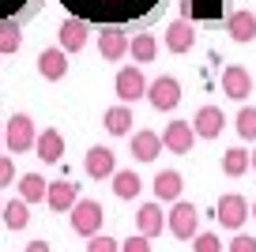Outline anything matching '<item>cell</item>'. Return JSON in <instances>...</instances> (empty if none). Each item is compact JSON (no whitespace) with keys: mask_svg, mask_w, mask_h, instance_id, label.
<instances>
[{"mask_svg":"<svg viewBox=\"0 0 256 252\" xmlns=\"http://www.w3.org/2000/svg\"><path fill=\"white\" fill-rule=\"evenodd\" d=\"M12 181H16V162H12L8 154H0V188L12 184Z\"/></svg>","mask_w":256,"mask_h":252,"instance_id":"obj_32","label":"cell"},{"mask_svg":"<svg viewBox=\"0 0 256 252\" xmlns=\"http://www.w3.org/2000/svg\"><path fill=\"white\" fill-rule=\"evenodd\" d=\"M34 150H38V158L42 162H60V154H64V136L56 132V128H46V132L38 136V143H34Z\"/></svg>","mask_w":256,"mask_h":252,"instance_id":"obj_18","label":"cell"},{"mask_svg":"<svg viewBox=\"0 0 256 252\" xmlns=\"http://www.w3.org/2000/svg\"><path fill=\"white\" fill-rule=\"evenodd\" d=\"M192 244H196V252H222V241H218L215 234H196Z\"/></svg>","mask_w":256,"mask_h":252,"instance_id":"obj_30","label":"cell"},{"mask_svg":"<svg viewBox=\"0 0 256 252\" xmlns=\"http://www.w3.org/2000/svg\"><path fill=\"white\" fill-rule=\"evenodd\" d=\"M154 53H158V42H154V34H136V38H132V56H136L140 64H151Z\"/></svg>","mask_w":256,"mask_h":252,"instance_id":"obj_27","label":"cell"},{"mask_svg":"<svg viewBox=\"0 0 256 252\" xmlns=\"http://www.w3.org/2000/svg\"><path fill=\"white\" fill-rule=\"evenodd\" d=\"M248 166H252V154L241 150V147H234V150H226V154H222V174L226 177H241Z\"/></svg>","mask_w":256,"mask_h":252,"instance_id":"obj_24","label":"cell"},{"mask_svg":"<svg viewBox=\"0 0 256 252\" xmlns=\"http://www.w3.org/2000/svg\"><path fill=\"white\" fill-rule=\"evenodd\" d=\"M238 136L241 140H256V106H245L238 113Z\"/></svg>","mask_w":256,"mask_h":252,"instance_id":"obj_28","label":"cell"},{"mask_svg":"<svg viewBox=\"0 0 256 252\" xmlns=\"http://www.w3.org/2000/svg\"><path fill=\"white\" fill-rule=\"evenodd\" d=\"M0 140H4V120H0Z\"/></svg>","mask_w":256,"mask_h":252,"instance_id":"obj_36","label":"cell"},{"mask_svg":"<svg viewBox=\"0 0 256 252\" xmlns=\"http://www.w3.org/2000/svg\"><path fill=\"white\" fill-rule=\"evenodd\" d=\"M140 188H144V181H140L136 170H117V174H113V192H117L120 200H136Z\"/></svg>","mask_w":256,"mask_h":252,"instance_id":"obj_21","label":"cell"},{"mask_svg":"<svg viewBox=\"0 0 256 252\" xmlns=\"http://www.w3.org/2000/svg\"><path fill=\"white\" fill-rule=\"evenodd\" d=\"M147 102L158 113L177 110V102H181V83H177L174 76H158L154 83H147Z\"/></svg>","mask_w":256,"mask_h":252,"instance_id":"obj_4","label":"cell"},{"mask_svg":"<svg viewBox=\"0 0 256 252\" xmlns=\"http://www.w3.org/2000/svg\"><path fill=\"white\" fill-rule=\"evenodd\" d=\"M162 136L158 132H151V128H144V132H136L132 136V154H136V162H154V158L162 154Z\"/></svg>","mask_w":256,"mask_h":252,"instance_id":"obj_16","label":"cell"},{"mask_svg":"<svg viewBox=\"0 0 256 252\" xmlns=\"http://www.w3.org/2000/svg\"><path fill=\"white\" fill-rule=\"evenodd\" d=\"M222 124H226V117H222L218 106H204V110L196 113V120H192V128H196L200 140H218V136H222Z\"/></svg>","mask_w":256,"mask_h":252,"instance_id":"obj_13","label":"cell"},{"mask_svg":"<svg viewBox=\"0 0 256 252\" xmlns=\"http://www.w3.org/2000/svg\"><path fill=\"white\" fill-rule=\"evenodd\" d=\"M166 226H170V234H174L177 241H192V237H196V226H200V211L192 204H184V200H174V211L166 214Z\"/></svg>","mask_w":256,"mask_h":252,"instance_id":"obj_2","label":"cell"},{"mask_svg":"<svg viewBox=\"0 0 256 252\" xmlns=\"http://www.w3.org/2000/svg\"><path fill=\"white\" fill-rule=\"evenodd\" d=\"M117 174V154L110 147H90L87 150V177L94 181H106V177Z\"/></svg>","mask_w":256,"mask_h":252,"instance_id":"obj_11","label":"cell"},{"mask_svg":"<svg viewBox=\"0 0 256 252\" xmlns=\"http://www.w3.org/2000/svg\"><path fill=\"white\" fill-rule=\"evenodd\" d=\"M162 143H166V150H174V154H188L192 143H196L192 120H170L166 132H162Z\"/></svg>","mask_w":256,"mask_h":252,"instance_id":"obj_6","label":"cell"},{"mask_svg":"<svg viewBox=\"0 0 256 252\" xmlns=\"http://www.w3.org/2000/svg\"><path fill=\"white\" fill-rule=\"evenodd\" d=\"M4 226L8 230H26V222H30V214H26V200L19 196V200H12V204H4Z\"/></svg>","mask_w":256,"mask_h":252,"instance_id":"obj_25","label":"cell"},{"mask_svg":"<svg viewBox=\"0 0 256 252\" xmlns=\"http://www.w3.org/2000/svg\"><path fill=\"white\" fill-rule=\"evenodd\" d=\"M76 200H80V184L76 181H49L46 204L53 207V211H72Z\"/></svg>","mask_w":256,"mask_h":252,"instance_id":"obj_14","label":"cell"},{"mask_svg":"<svg viewBox=\"0 0 256 252\" xmlns=\"http://www.w3.org/2000/svg\"><path fill=\"white\" fill-rule=\"evenodd\" d=\"M120 252H151V237H147V234H136V237H128V241L120 244Z\"/></svg>","mask_w":256,"mask_h":252,"instance_id":"obj_31","label":"cell"},{"mask_svg":"<svg viewBox=\"0 0 256 252\" xmlns=\"http://www.w3.org/2000/svg\"><path fill=\"white\" fill-rule=\"evenodd\" d=\"M4 143H8L12 154L30 150L34 143H38V128H34V120L26 117V113H16L12 120H4Z\"/></svg>","mask_w":256,"mask_h":252,"instance_id":"obj_1","label":"cell"},{"mask_svg":"<svg viewBox=\"0 0 256 252\" xmlns=\"http://www.w3.org/2000/svg\"><path fill=\"white\" fill-rule=\"evenodd\" d=\"M215 218L222 222L226 230H241V226H245V218H248V200L238 196V192L222 196V200H218V214H215Z\"/></svg>","mask_w":256,"mask_h":252,"instance_id":"obj_7","label":"cell"},{"mask_svg":"<svg viewBox=\"0 0 256 252\" xmlns=\"http://www.w3.org/2000/svg\"><path fill=\"white\" fill-rule=\"evenodd\" d=\"M252 218H256V204H252Z\"/></svg>","mask_w":256,"mask_h":252,"instance_id":"obj_38","label":"cell"},{"mask_svg":"<svg viewBox=\"0 0 256 252\" xmlns=\"http://www.w3.org/2000/svg\"><path fill=\"white\" fill-rule=\"evenodd\" d=\"M230 252H256V241H252L248 234H238V237L230 241Z\"/></svg>","mask_w":256,"mask_h":252,"instance_id":"obj_33","label":"cell"},{"mask_svg":"<svg viewBox=\"0 0 256 252\" xmlns=\"http://www.w3.org/2000/svg\"><path fill=\"white\" fill-rule=\"evenodd\" d=\"M102 218H106L102 204H94V200H76V207H72V234L94 237L98 230H102Z\"/></svg>","mask_w":256,"mask_h":252,"instance_id":"obj_3","label":"cell"},{"mask_svg":"<svg viewBox=\"0 0 256 252\" xmlns=\"http://www.w3.org/2000/svg\"><path fill=\"white\" fill-rule=\"evenodd\" d=\"M26 252H49V244L46 241H30V244H26Z\"/></svg>","mask_w":256,"mask_h":252,"instance_id":"obj_35","label":"cell"},{"mask_svg":"<svg viewBox=\"0 0 256 252\" xmlns=\"http://www.w3.org/2000/svg\"><path fill=\"white\" fill-rule=\"evenodd\" d=\"M0 211H4V200H0Z\"/></svg>","mask_w":256,"mask_h":252,"instance_id":"obj_39","label":"cell"},{"mask_svg":"<svg viewBox=\"0 0 256 252\" xmlns=\"http://www.w3.org/2000/svg\"><path fill=\"white\" fill-rule=\"evenodd\" d=\"M87 252H120V244L113 241V237H106V234H94L87 241Z\"/></svg>","mask_w":256,"mask_h":252,"instance_id":"obj_29","label":"cell"},{"mask_svg":"<svg viewBox=\"0 0 256 252\" xmlns=\"http://www.w3.org/2000/svg\"><path fill=\"white\" fill-rule=\"evenodd\" d=\"M38 72H42V79H49V83L64 79L68 76V49H42L38 53Z\"/></svg>","mask_w":256,"mask_h":252,"instance_id":"obj_10","label":"cell"},{"mask_svg":"<svg viewBox=\"0 0 256 252\" xmlns=\"http://www.w3.org/2000/svg\"><path fill=\"white\" fill-rule=\"evenodd\" d=\"M23 4H30V0H0V19H8L12 12H19Z\"/></svg>","mask_w":256,"mask_h":252,"instance_id":"obj_34","label":"cell"},{"mask_svg":"<svg viewBox=\"0 0 256 252\" xmlns=\"http://www.w3.org/2000/svg\"><path fill=\"white\" fill-rule=\"evenodd\" d=\"M252 170H256V150H252Z\"/></svg>","mask_w":256,"mask_h":252,"instance_id":"obj_37","label":"cell"},{"mask_svg":"<svg viewBox=\"0 0 256 252\" xmlns=\"http://www.w3.org/2000/svg\"><path fill=\"white\" fill-rule=\"evenodd\" d=\"M46 192H49V181H42V174H23L19 177V196H23L26 204L46 200Z\"/></svg>","mask_w":256,"mask_h":252,"instance_id":"obj_23","label":"cell"},{"mask_svg":"<svg viewBox=\"0 0 256 252\" xmlns=\"http://www.w3.org/2000/svg\"><path fill=\"white\" fill-rule=\"evenodd\" d=\"M23 46V30L16 19H0V53H16Z\"/></svg>","mask_w":256,"mask_h":252,"instance_id":"obj_26","label":"cell"},{"mask_svg":"<svg viewBox=\"0 0 256 252\" xmlns=\"http://www.w3.org/2000/svg\"><path fill=\"white\" fill-rule=\"evenodd\" d=\"M226 30H230L234 42H252L256 38V16L252 12H230V19H226Z\"/></svg>","mask_w":256,"mask_h":252,"instance_id":"obj_17","label":"cell"},{"mask_svg":"<svg viewBox=\"0 0 256 252\" xmlns=\"http://www.w3.org/2000/svg\"><path fill=\"white\" fill-rule=\"evenodd\" d=\"M181 174L177 170H158V177H154V196H158V204L166 200V204H174V200H181Z\"/></svg>","mask_w":256,"mask_h":252,"instance_id":"obj_19","label":"cell"},{"mask_svg":"<svg viewBox=\"0 0 256 252\" xmlns=\"http://www.w3.org/2000/svg\"><path fill=\"white\" fill-rule=\"evenodd\" d=\"M136 226H140V234L158 237L162 226H166V214H162V207H158V204H144V207H140V214H136Z\"/></svg>","mask_w":256,"mask_h":252,"instance_id":"obj_20","label":"cell"},{"mask_svg":"<svg viewBox=\"0 0 256 252\" xmlns=\"http://www.w3.org/2000/svg\"><path fill=\"white\" fill-rule=\"evenodd\" d=\"M196 46V23L192 19H177L166 26V49L170 53H188Z\"/></svg>","mask_w":256,"mask_h":252,"instance_id":"obj_9","label":"cell"},{"mask_svg":"<svg viewBox=\"0 0 256 252\" xmlns=\"http://www.w3.org/2000/svg\"><path fill=\"white\" fill-rule=\"evenodd\" d=\"M222 94L226 98H238V102H245V98L252 94V76H248L241 64L222 68Z\"/></svg>","mask_w":256,"mask_h":252,"instance_id":"obj_8","label":"cell"},{"mask_svg":"<svg viewBox=\"0 0 256 252\" xmlns=\"http://www.w3.org/2000/svg\"><path fill=\"white\" fill-rule=\"evenodd\" d=\"M113 90H117L120 102H136V98H144V94H147V79H144V72H140L136 64H132V68H120L117 79H113Z\"/></svg>","mask_w":256,"mask_h":252,"instance_id":"obj_5","label":"cell"},{"mask_svg":"<svg viewBox=\"0 0 256 252\" xmlns=\"http://www.w3.org/2000/svg\"><path fill=\"white\" fill-rule=\"evenodd\" d=\"M128 49H132V42H128V34L117 30V26H110V30L98 34V53H102L106 60H120Z\"/></svg>","mask_w":256,"mask_h":252,"instance_id":"obj_15","label":"cell"},{"mask_svg":"<svg viewBox=\"0 0 256 252\" xmlns=\"http://www.w3.org/2000/svg\"><path fill=\"white\" fill-rule=\"evenodd\" d=\"M83 46H87V19H83V16H68L60 23V49L80 53Z\"/></svg>","mask_w":256,"mask_h":252,"instance_id":"obj_12","label":"cell"},{"mask_svg":"<svg viewBox=\"0 0 256 252\" xmlns=\"http://www.w3.org/2000/svg\"><path fill=\"white\" fill-rule=\"evenodd\" d=\"M128 128H132V110H128V102L113 106L110 113H106V132L110 136H128Z\"/></svg>","mask_w":256,"mask_h":252,"instance_id":"obj_22","label":"cell"}]
</instances>
